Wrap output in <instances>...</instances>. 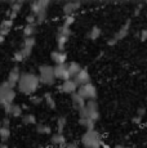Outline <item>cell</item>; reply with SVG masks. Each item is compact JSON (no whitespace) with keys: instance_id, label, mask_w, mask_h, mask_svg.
<instances>
[{"instance_id":"6da1fadb","label":"cell","mask_w":147,"mask_h":148,"mask_svg":"<svg viewBox=\"0 0 147 148\" xmlns=\"http://www.w3.org/2000/svg\"><path fill=\"white\" fill-rule=\"evenodd\" d=\"M40 86L39 77L32 72H23L19 76V80L17 82V89L19 93L25 95H32Z\"/></svg>"},{"instance_id":"8fae6325","label":"cell","mask_w":147,"mask_h":148,"mask_svg":"<svg viewBox=\"0 0 147 148\" xmlns=\"http://www.w3.org/2000/svg\"><path fill=\"white\" fill-rule=\"evenodd\" d=\"M59 90H61L62 93H66V94H74V93L78 92V86H76V84L72 81V79H70V80L62 82V85L59 86Z\"/></svg>"},{"instance_id":"cb8c5ba5","label":"cell","mask_w":147,"mask_h":148,"mask_svg":"<svg viewBox=\"0 0 147 148\" xmlns=\"http://www.w3.org/2000/svg\"><path fill=\"white\" fill-rule=\"evenodd\" d=\"M36 132H38L39 134H50L52 129H50V126L47 124H39L38 126H36Z\"/></svg>"},{"instance_id":"e0dca14e","label":"cell","mask_w":147,"mask_h":148,"mask_svg":"<svg viewBox=\"0 0 147 148\" xmlns=\"http://www.w3.org/2000/svg\"><path fill=\"white\" fill-rule=\"evenodd\" d=\"M81 70L80 64L78 63V62H71V63L67 64V71H69V75H70V79H74L76 75H78V72Z\"/></svg>"},{"instance_id":"d590c367","label":"cell","mask_w":147,"mask_h":148,"mask_svg":"<svg viewBox=\"0 0 147 148\" xmlns=\"http://www.w3.org/2000/svg\"><path fill=\"white\" fill-rule=\"evenodd\" d=\"M65 148H79L78 143L76 142H71V143H66L65 144Z\"/></svg>"},{"instance_id":"7c38bea8","label":"cell","mask_w":147,"mask_h":148,"mask_svg":"<svg viewBox=\"0 0 147 148\" xmlns=\"http://www.w3.org/2000/svg\"><path fill=\"white\" fill-rule=\"evenodd\" d=\"M19 76H21V72H19V68L16 66V67H13L12 70H10L9 75H8L7 81L9 82L10 86L14 88L16 85H17V82H18V80H19Z\"/></svg>"},{"instance_id":"3957f363","label":"cell","mask_w":147,"mask_h":148,"mask_svg":"<svg viewBox=\"0 0 147 148\" xmlns=\"http://www.w3.org/2000/svg\"><path fill=\"white\" fill-rule=\"evenodd\" d=\"M16 99V90L13 86H10L8 81H3L0 84V106L13 103Z\"/></svg>"},{"instance_id":"603a6c76","label":"cell","mask_w":147,"mask_h":148,"mask_svg":"<svg viewBox=\"0 0 147 148\" xmlns=\"http://www.w3.org/2000/svg\"><path fill=\"white\" fill-rule=\"evenodd\" d=\"M43 99L45 101V103H47V106L49 108H52V110L56 108V102H54V99H53V97H52L50 93H45V94L43 95Z\"/></svg>"},{"instance_id":"5bb4252c","label":"cell","mask_w":147,"mask_h":148,"mask_svg":"<svg viewBox=\"0 0 147 148\" xmlns=\"http://www.w3.org/2000/svg\"><path fill=\"white\" fill-rule=\"evenodd\" d=\"M81 5V1H70L67 4L63 5V13L66 16H72V13L75 10H78Z\"/></svg>"},{"instance_id":"74e56055","label":"cell","mask_w":147,"mask_h":148,"mask_svg":"<svg viewBox=\"0 0 147 148\" xmlns=\"http://www.w3.org/2000/svg\"><path fill=\"white\" fill-rule=\"evenodd\" d=\"M141 121H142V117H139V116H135V117L133 119V122H134V124H141Z\"/></svg>"},{"instance_id":"ba28073f","label":"cell","mask_w":147,"mask_h":148,"mask_svg":"<svg viewBox=\"0 0 147 148\" xmlns=\"http://www.w3.org/2000/svg\"><path fill=\"white\" fill-rule=\"evenodd\" d=\"M72 81L76 84V86H81V85L90 82V75H89L88 70L87 68H81L78 72V75L72 79Z\"/></svg>"},{"instance_id":"f546056e","label":"cell","mask_w":147,"mask_h":148,"mask_svg":"<svg viewBox=\"0 0 147 148\" xmlns=\"http://www.w3.org/2000/svg\"><path fill=\"white\" fill-rule=\"evenodd\" d=\"M74 21H75L74 16H66V18H65V22H63V26L70 28V26L74 23Z\"/></svg>"},{"instance_id":"e575fe53","label":"cell","mask_w":147,"mask_h":148,"mask_svg":"<svg viewBox=\"0 0 147 148\" xmlns=\"http://www.w3.org/2000/svg\"><path fill=\"white\" fill-rule=\"evenodd\" d=\"M13 59H14V62H21V61H23V57H22V54L21 52H16L14 53V57H13Z\"/></svg>"},{"instance_id":"30bf717a","label":"cell","mask_w":147,"mask_h":148,"mask_svg":"<svg viewBox=\"0 0 147 148\" xmlns=\"http://www.w3.org/2000/svg\"><path fill=\"white\" fill-rule=\"evenodd\" d=\"M49 4H50L49 0H39V1H34L32 4H31V14L36 16V14L40 12V10L48 9Z\"/></svg>"},{"instance_id":"9a60e30c","label":"cell","mask_w":147,"mask_h":148,"mask_svg":"<svg viewBox=\"0 0 147 148\" xmlns=\"http://www.w3.org/2000/svg\"><path fill=\"white\" fill-rule=\"evenodd\" d=\"M129 27H131V21H126V22H125V25H124V26L121 27L116 34H115V36H114L112 39H114V40L116 41V42H117L119 40H121V39H124L126 35H128V32H129Z\"/></svg>"},{"instance_id":"7402d4cb","label":"cell","mask_w":147,"mask_h":148,"mask_svg":"<svg viewBox=\"0 0 147 148\" xmlns=\"http://www.w3.org/2000/svg\"><path fill=\"white\" fill-rule=\"evenodd\" d=\"M87 36H88L90 40H97V39L101 36V28L98 26L92 27V30L89 31V34H87Z\"/></svg>"},{"instance_id":"277c9868","label":"cell","mask_w":147,"mask_h":148,"mask_svg":"<svg viewBox=\"0 0 147 148\" xmlns=\"http://www.w3.org/2000/svg\"><path fill=\"white\" fill-rule=\"evenodd\" d=\"M81 143L84 148H100L101 147V136L100 133L95 130H87L81 136Z\"/></svg>"},{"instance_id":"9c48e42d","label":"cell","mask_w":147,"mask_h":148,"mask_svg":"<svg viewBox=\"0 0 147 148\" xmlns=\"http://www.w3.org/2000/svg\"><path fill=\"white\" fill-rule=\"evenodd\" d=\"M4 108L5 113L10 115L12 117H22V108L19 104H16V103H9V104H5L3 106Z\"/></svg>"},{"instance_id":"f35d334b","label":"cell","mask_w":147,"mask_h":148,"mask_svg":"<svg viewBox=\"0 0 147 148\" xmlns=\"http://www.w3.org/2000/svg\"><path fill=\"white\" fill-rule=\"evenodd\" d=\"M0 148H8V146L5 143H3V144H0Z\"/></svg>"},{"instance_id":"484cf974","label":"cell","mask_w":147,"mask_h":148,"mask_svg":"<svg viewBox=\"0 0 147 148\" xmlns=\"http://www.w3.org/2000/svg\"><path fill=\"white\" fill-rule=\"evenodd\" d=\"M35 32H36V27H35V25H27V26L25 27V30H23V35H25V38H31V36H32Z\"/></svg>"},{"instance_id":"1f68e13d","label":"cell","mask_w":147,"mask_h":148,"mask_svg":"<svg viewBox=\"0 0 147 148\" xmlns=\"http://www.w3.org/2000/svg\"><path fill=\"white\" fill-rule=\"evenodd\" d=\"M26 22H27V25H35L36 23V17L34 16V14H29V16L26 17Z\"/></svg>"},{"instance_id":"7a4b0ae2","label":"cell","mask_w":147,"mask_h":148,"mask_svg":"<svg viewBox=\"0 0 147 148\" xmlns=\"http://www.w3.org/2000/svg\"><path fill=\"white\" fill-rule=\"evenodd\" d=\"M80 119H90L93 121H97L100 119V112H98V103L95 101H87L84 108L79 111Z\"/></svg>"},{"instance_id":"8992f818","label":"cell","mask_w":147,"mask_h":148,"mask_svg":"<svg viewBox=\"0 0 147 148\" xmlns=\"http://www.w3.org/2000/svg\"><path fill=\"white\" fill-rule=\"evenodd\" d=\"M76 93L80 97H83L85 101H94L95 97H97V89H95V86L92 82H88V84H84L81 86H79Z\"/></svg>"},{"instance_id":"4316f807","label":"cell","mask_w":147,"mask_h":148,"mask_svg":"<svg viewBox=\"0 0 147 148\" xmlns=\"http://www.w3.org/2000/svg\"><path fill=\"white\" fill-rule=\"evenodd\" d=\"M34 45H35V38L31 36V38H25L23 44H22V48H26V49H31L32 50Z\"/></svg>"},{"instance_id":"d4e9b609","label":"cell","mask_w":147,"mask_h":148,"mask_svg":"<svg viewBox=\"0 0 147 148\" xmlns=\"http://www.w3.org/2000/svg\"><path fill=\"white\" fill-rule=\"evenodd\" d=\"M9 136H10L9 127H4V126L0 127V139H1L3 143H5V142L9 139Z\"/></svg>"},{"instance_id":"ffe728a7","label":"cell","mask_w":147,"mask_h":148,"mask_svg":"<svg viewBox=\"0 0 147 148\" xmlns=\"http://www.w3.org/2000/svg\"><path fill=\"white\" fill-rule=\"evenodd\" d=\"M79 124H80L83 127H85L87 130H94L95 122L93 120H90V119H80V120H79Z\"/></svg>"},{"instance_id":"f1b7e54d","label":"cell","mask_w":147,"mask_h":148,"mask_svg":"<svg viewBox=\"0 0 147 148\" xmlns=\"http://www.w3.org/2000/svg\"><path fill=\"white\" fill-rule=\"evenodd\" d=\"M47 10L48 9H43V10H40L38 14H36V23L38 25H40V23H43V22L45 21V18H47Z\"/></svg>"},{"instance_id":"8d00e7d4","label":"cell","mask_w":147,"mask_h":148,"mask_svg":"<svg viewBox=\"0 0 147 148\" xmlns=\"http://www.w3.org/2000/svg\"><path fill=\"white\" fill-rule=\"evenodd\" d=\"M145 112H146V110L143 107H141V108H138V111H137V116H139V117H142L143 115H145Z\"/></svg>"},{"instance_id":"d6a6232c","label":"cell","mask_w":147,"mask_h":148,"mask_svg":"<svg viewBox=\"0 0 147 148\" xmlns=\"http://www.w3.org/2000/svg\"><path fill=\"white\" fill-rule=\"evenodd\" d=\"M58 34H62V35H65V36H70V34H71V31H70V28H69V27H65V26H62L61 28H59Z\"/></svg>"},{"instance_id":"ac0fdd59","label":"cell","mask_w":147,"mask_h":148,"mask_svg":"<svg viewBox=\"0 0 147 148\" xmlns=\"http://www.w3.org/2000/svg\"><path fill=\"white\" fill-rule=\"evenodd\" d=\"M50 142H52L53 144H59L62 148H65V144H66V138H65V135L61 134V133H56V134L52 135Z\"/></svg>"},{"instance_id":"836d02e7","label":"cell","mask_w":147,"mask_h":148,"mask_svg":"<svg viewBox=\"0 0 147 148\" xmlns=\"http://www.w3.org/2000/svg\"><path fill=\"white\" fill-rule=\"evenodd\" d=\"M137 36H139L141 41H146L147 40V30H142L139 34H137Z\"/></svg>"},{"instance_id":"4fadbf2b","label":"cell","mask_w":147,"mask_h":148,"mask_svg":"<svg viewBox=\"0 0 147 148\" xmlns=\"http://www.w3.org/2000/svg\"><path fill=\"white\" fill-rule=\"evenodd\" d=\"M50 58L53 62H56V64H63L67 61V54L65 52H59V50H53Z\"/></svg>"},{"instance_id":"44dd1931","label":"cell","mask_w":147,"mask_h":148,"mask_svg":"<svg viewBox=\"0 0 147 148\" xmlns=\"http://www.w3.org/2000/svg\"><path fill=\"white\" fill-rule=\"evenodd\" d=\"M22 122L25 125H36V117L32 113H26V115H22Z\"/></svg>"},{"instance_id":"83f0119b","label":"cell","mask_w":147,"mask_h":148,"mask_svg":"<svg viewBox=\"0 0 147 148\" xmlns=\"http://www.w3.org/2000/svg\"><path fill=\"white\" fill-rule=\"evenodd\" d=\"M66 124H67L66 117H59L57 120V133H61V134H62V132H63Z\"/></svg>"},{"instance_id":"52a82bcc","label":"cell","mask_w":147,"mask_h":148,"mask_svg":"<svg viewBox=\"0 0 147 148\" xmlns=\"http://www.w3.org/2000/svg\"><path fill=\"white\" fill-rule=\"evenodd\" d=\"M53 70H54L56 80H57V79H59V80H63V81L70 80V75H69V71H67V63L56 64V66L53 67Z\"/></svg>"},{"instance_id":"d6986e66","label":"cell","mask_w":147,"mask_h":148,"mask_svg":"<svg viewBox=\"0 0 147 148\" xmlns=\"http://www.w3.org/2000/svg\"><path fill=\"white\" fill-rule=\"evenodd\" d=\"M56 40H57L58 50H59V52H63L65 45H66L67 41H69V36H65V35H62V34H57V38H56Z\"/></svg>"},{"instance_id":"4dcf8cb0","label":"cell","mask_w":147,"mask_h":148,"mask_svg":"<svg viewBox=\"0 0 147 148\" xmlns=\"http://www.w3.org/2000/svg\"><path fill=\"white\" fill-rule=\"evenodd\" d=\"M30 102L38 106V104H40L41 102H43V98H41V97H38V95H31L30 97Z\"/></svg>"},{"instance_id":"5b68a950","label":"cell","mask_w":147,"mask_h":148,"mask_svg":"<svg viewBox=\"0 0 147 148\" xmlns=\"http://www.w3.org/2000/svg\"><path fill=\"white\" fill-rule=\"evenodd\" d=\"M39 82L44 85H54L56 77H54V70L50 64H41L39 67Z\"/></svg>"},{"instance_id":"ab89813d","label":"cell","mask_w":147,"mask_h":148,"mask_svg":"<svg viewBox=\"0 0 147 148\" xmlns=\"http://www.w3.org/2000/svg\"><path fill=\"white\" fill-rule=\"evenodd\" d=\"M115 148H125V147L121 146V144H117V146H115Z\"/></svg>"},{"instance_id":"2e32d148","label":"cell","mask_w":147,"mask_h":148,"mask_svg":"<svg viewBox=\"0 0 147 148\" xmlns=\"http://www.w3.org/2000/svg\"><path fill=\"white\" fill-rule=\"evenodd\" d=\"M71 101H72V104L74 107L76 108L78 111H80L81 108H84V106H85V99L83 98V97H80L78 94V93H74V94H71Z\"/></svg>"}]
</instances>
